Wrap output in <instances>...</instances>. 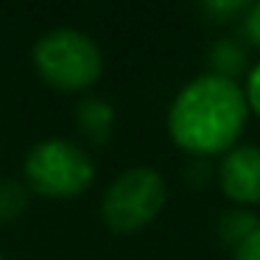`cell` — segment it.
Segmentation results:
<instances>
[{"label": "cell", "instance_id": "6da1fadb", "mask_svg": "<svg viewBox=\"0 0 260 260\" xmlns=\"http://www.w3.org/2000/svg\"><path fill=\"white\" fill-rule=\"evenodd\" d=\"M249 118L246 95L238 81L204 73L179 90L168 112V132L176 146L199 157L230 151Z\"/></svg>", "mask_w": 260, "mask_h": 260}, {"label": "cell", "instance_id": "7a4b0ae2", "mask_svg": "<svg viewBox=\"0 0 260 260\" xmlns=\"http://www.w3.org/2000/svg\"><path fill=\"white\" fill-rule=\"evenodd\" d=\"M34 64L42 79L62 92L87 90L104 70L98 45L73 28H59L42 37L34 45Z\"/></svg>", "mask_w": 260, "mask_h": 260}, {"label": "cell", "instance_id": "3957f363", "mask_svg": "<svg viewBox=\"0 0 260 260\" xmlns=\"http://www.w3.org/2000/svg\"><path fill=\"white\" fill-rule=\"evenodd\" d=\"M28 187L51 199L79 196L95 179V162L81 146L68 140H45L25 157Z\"/></svg>", "mask_w": 260, "mask_h": 260}, {"label": "cell", "instance_id": "277c9868", "mask_svg": "<svg viewBox=\"0 0 260 260\" xmlns=\"http://www.w3.org/2000/svg\"><path fill=\"white\" fill-rule=\"evenodd\" d=\"M165 196V179L154 168H129L104 193L101 215L109 230L137 232L159 215Z\"/></svg>", "mask_w": 260, "mask_h": 260}, {"label": "cell", "instance_id": "5b68a950", "mask_svg": "<svg viewBox=\"0 0 260 260\" xmlns=\"http://www.w3.org/2000/svg\"><path fill=\"white\" fill-rule=\"evenodd\" d=\"M218 182L226 199L238 204L260 202V148L257 146H232L224 151L218 165Z\"/></svg>", "mask_w": 260, "mask_h": 260}, {"label": "cell", "instance_id": "8992f818", "mask_svg": "<svg viewBox=\"0 0 260 260\" xmlns=\"http://www.w3.org/2000/svg\"><path fill=\"white\" fill-rule=\"evenodd\" d=\"M76 123H79L81 135L87 137L90 143H95V146H104V143L109 140V135H112L115 129V109L109 101H104V98H81L79 104H76Z\"/></svg>", "mask_w": 260, "mask_h": 260}, {"label": "cell", "instance_id": "52a82bcc", "mask_svg": "<svg viewBox=\"0 0 260 260\" xmlns=\"http://www.w3.org/2000/svg\"><path fill=\"white\" fill-rule=\"evenodd\" d=\"M207 64H210V73L213 76L235 81L243 70L249 73V53L238 40H230V37H226V40H218V42L210 45Z\"/></svg>", "mask_w": 260, "mask_h": 260}, {"label": "cell", "instance_id": "ba28073f", "mask_svg": "<svg viewBox=\"0 0 260 260\" xmlns=\"http://www.w3.org/2000/svg\"><path fill=\"white\" fill-rule=\"evenodd\" d=\"M257 230H260V218L252 213V210H243V207L226 210V213L218 218V238L232 249H235L238 243H243L252 232H257Z\"/></svg>", "mask_w": 260, "mask_h": 260}, {"label": "cell", "instance_id": "9c48e42d", "mask_svg": "<svg viewBox=\"0 0 260 260\" xmlns=\"http://www.w3.org/2000/svg\"><path fill=\"white\" fill-rule=\"evenodd\" d=\"M28 207V187L17 179H0V224H14Z\"/></svg>", "mask_w": 260, "mask_h": 260}, {"label": "cell", "instance_id": "30bf717a", "mask_svg": "<svg viewBox=\"0 0 260 260\" xmlns=\"http://www.w3.org/2000/svg\"><path fill=\"white\" fill-rule=\"evenodd\" d=\"M246 3L243 0H213V3H204V12L213 14L215 20H226V17H235V14L246 12Z\"/></svg>", "mask_w": 260, "mask_h": 260}, {"label": "cell", "instance_id": "8fae6325", "mask_svg": "<svg viewBox=\"0 0 260 260\" xmlns=\"http://www.w3.org/2000/svg\"><path fill=\"white\" fill-rule=\"evenodd\" d=\"M243 95H246V107L260 118V62L254 64V68H249V73H246V87H243Z\"/></svg>", "mask_w": 260, "mask_h": 260}, {"label": "cell", "instance_id": "7c38bea8", "mask_svg": "<svg viewBox=\"0 0 260 260\" xmlns=\"http://www.w3.org/2000/svg\"><path fill=\"white\" fill-rule=\"evenodd\" d=\"M243 31H246V40L260 48V0L243 12Z\"/></svg>", "mask_w": 260, "mask_h": 260}, {"label": "cell", "instance_id": "4fadbf2b", "mask_svg": "<svg viewBox=\"0 0 260 260\" xmlns=\"http://www.w3.org/2000/svg\"><path fill=\"white\" fill-rule=\"evenodd\" d=\"M232 260H260V230L232 249Z\"/></svg>", "mask_w": 260, "mask_h": 260}, {"label": "cell", "instance_id": "5bb4252c", "mask_svg": "<svg viewBox=\"0 0 260 260\" xmlns=\"http://www.w3.org/2000/svg\"><path fill=\"white\" fill-rule=\"evenodd\" d=\"M0 260H3V254H0Z\"/></svg>", "mask_w": 260, "mask_h": 260}]
</instances>
